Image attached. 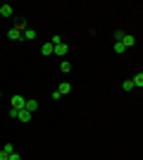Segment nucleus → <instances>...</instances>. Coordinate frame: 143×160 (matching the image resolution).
<instances>
[{"label":"nucleus","mask_w":143,"mask_h":160,"mask_svg":"<svg viewBox=\"0 0 143 160\" xmlns=\"http://www.w3.org/2000/svg\"><path fill=\"white\" fill-rule=\"evenodd\" d=\"M31 117H34V115L29 112V110H24V108L17 110V120H19V122H31Z\"/></svg>","instance_id":"obj_4"},{"label":"nucleus","mask_w":143,"mask_h":160,"mask_svg":"<svg viewBox=\"0 0 143 160\" xmlns=\"http://www.w3.org/2000/svg\"><path fill=\"white\" fill-rule=\"evenodd\" d=\"M119 43H122L124 48H131V46H136V38H134L131 33H124L122 38H119Z\"/></svg>","instance_id":"obj_1"},{"label":"nucleus","mask_w":143,"mask_h":160,"mask_svg":"<svg viewBox=\"0 0 143 160\" xmlns=\"http://www.w3.org/2000/svg\"><path fill=\"white\" fill-rule=\"evenodd\" d=\"M112 50H115V53H117V55H122V53H124V50H126V48H124V46H122V43H119V41H115V46H112Z\"/></svg>","instance_id":"obj_13"},{"label":"nucleus","mask_w":143,"mask_h":160,"mask_svg":"<svg viewBox=\"0 0 143 160\" xmlns=\"http://www.w3.org/2000/svg\"><path fill=\"white\" fill-rule=\"evenodd\" d=\"M131 84H134V88H136V86H138V88H141V86H143V74H141V72H138V74H136V77H134V79H131Z\"/></svg>","instance_id":"obj_11"},{"label":"nucleus","mask_w":143,"mask_h":160,"mask_svg":"<svg viewBox=\"0 0 143 160\" xmlns=\"http://www.w3.org/2000/svg\"><path fill=\"white\" fill-rule=\"evenodd\" d=\"M7 158H10V155H7L5 151H0V160H7Z\"/></svg>","instance_id":"obj_19"},{"label":"nucleus","mask_w":143,"mask_h":160,"mask_svg":"<svg viewBox=\"0 0 143 160\" xmlns=\"http://www.w3.org/2000/svg\"><path fill=\"white\" fill-rule=\"evenodd\" d=\"M12 12H14L12 5H7V2H5V5H0V17H5V19H7V17H12Z\"/></svg>","instance_id":"obj_7"},{"label":"nucleus","mask_w":143,"mask_h":160,"mask_svg":"<svg viewBox=\"0 0 143 160\" xmlns=\"http://www.w3.org/2000/svg\"><path fill=\"white\" fill-rule=\"evenodd\" d=\"M7 160H21V155L19 153H10V158H7Z\"/></svg>","instance_id":"obj_18"},{"label":"nucleus","mask_w":143,"mask_h":160,"mask_svg":"<svg viewBox=\"0 0 143 160\" xmlns=\"http://www.w3.org/2000/svg\"><path fill=\"white\" fill-rule=\"evenodd\" d=\"M60 72H62V74L72 72V62H67V60H60Z\"/></svg>","instance_id":"obj_9"},{"label":"nucleus","mask_w":143,"mask_h":160,"mask_svg":"<svg viewBox=\"0 0 143 160\" xmlns=\"http://www.w3.org/2000/svg\"><path fill=\"white\" fill-rule=\"evenodd\" d=\"M2 151H5L7 155H10V153H17V151H14V146H12V143H5V148H2Z\"/></svg>","instance_id":"obj_16"},{"label":"nucleus","mask_w":143,"mask_h":160,"mask_svg":"<svg viewBox=\"0 0 143 160\" xmlns=\"http://www.w3.org/2000/svg\"><path fill=\"white\" fill-rule=\"evenodd\" d=\"M0 96H2V91H0Z\"/></svg>","instance_id":"obj_20"},{"label":"nucleus","mask_w":143,"mask_h":160,"mask_svg":"<svg viewBox=\"0 0 143 160\" xmlns=\"http://www.w3.org/2000/svg\"><path fill=\"white\" fill-rule=\"evenodd\" d=\"M41 53H43V58L53 55V43H43V46H41Z\"/></svg>","instance_id":"obj_8"},{"label":"nucleus","mask_w":143,"mask_h":160,"mask_svg":"<svg viewBox=\"0 0 143 160\" xmlns=\"http://www.w3.org/2000/svg\"><path fill=\"white\" fill-rule=\"evenodd\" d=\"M38 105H41V103H38V100H34V98H29L26 103H24V110H29V112L34 115L36 110H38Z\"/></svg>","instance_id":"obj_3"},{"label":"nucleus","mask_w":143,"mask_h":160,"mask_svg":"<svg viewBox=\"0 0 143 160\" xmlns=\"http://www.w3.org/2000/svg\"><path fill=\"white\" fill-rule=\"evenodd\" d=\"M7 38H10V41H19V38H21V33L17 31V29H10V31H7Z\"/></svg>","instance_id":"obj_10"},{"label":"nucleus","mask_w":143,"mask_h":160,"mask_svg":"<svg viewBox=\"0 0 143 160\" xmlns=\"http://www.w3.org/2000/svg\"><path fill=\"white\" fill-rule=\"evenodd\" d=\"M21 36H24L26 41H34V38H36V31H34V29H26V31L21 33Z\"/></svg>","instance_id":"obj_14"},{"label":"nucleus","mask_w":143,"mask_h":160,"mask_svg":"<svg viewBox=\"0 0 143 160\" xmlns=\"http://www.w3.org/2000/svg\"><path fill=\"white\" fill-rule=\"evenodd\" d=\"M122 88H124V91H131V88H134V84H131V79L122 81Z\"/></svg>","instance_id":"obj_15"},{"label":"nucleus","mask_w":143,"mask_h":160,"mask_svg":"<svg viewBox=\"0 0 143 160\" xmlns=\"http://www.w3.org/2000/svg\"><path fill=\"white\" fill-rule=\"evenodd\" d=\"M57 93H60V96L72 93V84H69V81H62V84H60V88H57Z\"/></svg>","instance_id":"obj_6"},{"label":"nucleus","mask_w":143,"mask_h":160,"mask_svg":"<svg viewBox=\"0 0 143 160\" xmlns=\"http://www.w3.org/2000/svg\"><path fill=\"white\" fill-rule=\"evenodd\" d=\"M12 29H17L19 33H24V31H26V22H24V19H21V22H17V24H14Z\"/></svg>","instance_id":"obj_12"},{"label":"nucleus","mask_w":143,"mask_h":160,"mask_svg":"<svg viewBox=\"0 0 143 160\" xmlns=\"http://www.w3.org/2000/svg\"><path fill=\"white\" fill-rule=\"evenodd\" d=\"M10 103H12V108H14V110H21V108H24V103H26V100L21 98V96H12V100H10Z\"/></svg>","instance_id":"obj_5"},{"label":"nucleus","mask_w":143,"mask_h":160,"mask_svg":"<svg viewBox=\"0 0 143 160\" xmlns=\"http://www.w3.org/2000/svg\"><path fill=\"white\" fill-rule=\"evenodd\" d=\"M50 43H53V46H57V43H62V36H60V33H55V36H53V41H50Z\"/></svg>","instance_id":"obj_17"},{"label":"nucleus","mask_w":143,"mask_h":160,"mask_svg":"<svg viewBox=\"0 0 143 160\" xmlns=\"http://www.w3.org/2000/svg\"><path fill=\"white\" fill-rule=\"evenodd\" d=\"M69 50V46H64V43H57V46H53V55H60V58H64Z\"/></svg>","instance_id":"obj_2"}]
</instances>
